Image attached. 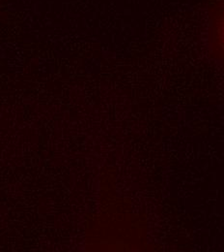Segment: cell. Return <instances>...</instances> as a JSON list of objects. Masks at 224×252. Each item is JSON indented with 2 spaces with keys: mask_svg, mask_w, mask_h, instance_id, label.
Returning <instances> with one entry per match:
<instances>
[{
  "mask_svg": "<svg viewBox=\"0 0 224 252\" xmlns=\"http://www.w3.org/2000/svg\"><path fill=\"white\" fill-rule=\"evenodd\" d=\"M213 45L224 59V0H218L210 8Z\"/></svg>",
  "mask_w": 224,
  "mask_h": 252,
  "instance_id": "obj_1",
  "label": "cell"
}]
</instances>
